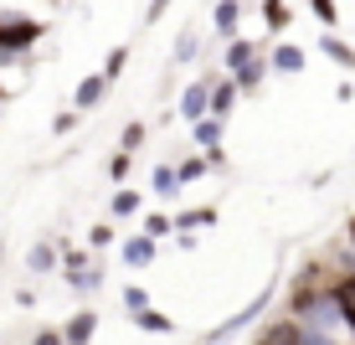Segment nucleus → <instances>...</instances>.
I'll use <instances>...</instances> for the list:
<instances>
[{"mask_svg": "<svg viewBox=\"0 0 355 345\" xmlns=\"http://www.w3.org/2000/svg\"><path fill=\"white\" fill-rule=\"evenodd\" d=\"M42 36H46V21L26 16V10H0V67L21 62Z\"/></svg>", "mask_w": 355, "mask_h": 345, "instance_id": "f257e3e1", "label": "nucleus"}, {"mask_svg": "<svg viewBox=\"0 0 355 345\" xmlns=\"http://www.w3.org/2000/svg\"><path fill=\"white\" fill-rule=\"evenodd\" d=\"M119 258H124V268H155L160 242L150 232H129V237H119Z\"/></svg>", "mask_w": 355, "mask_h": 345, "instance_id": "39448f33", "label": "nucleus"}, {"mask_svg": "<svg viewBox=\"0 0 355 345\" xmlns=\"http://www.w3.org/2000/svg\"><path fill=\"white\" fill-rule=\"evenodd\" d=\"M103 98H108V78L103 72H88V78H78V88H72V108H78V114H93Z\"/></svg>", "mask_w": 355, "mask_h": 345, "instance_id": "1a4fd4ad", "label": "nucleus"}, {"mask_svg": "<svg viewBox=\"0 0 355 345\" xmlns=\"http://www.w3.org/2000/svg\"><path fill=\"white\" fill-rule=\"evenodd\" d=\"M175 6V0H150V6H144V26H155V21H165V10Z\"/></svg>", "mask_w": 355, "mask_h": 345, "instance_id": "473e14b6", "label": "nucleus"}, {"mask_svg": "<svg viewBox=\"0 0 355 345\" xmlns=\"http://www.w3.org/2000/svg\"><path fill=\"white\" fill-rule=\"evenodd\" d=\"M320 57H324V62H335L340 72H355V47L340 31H320Z\"/></svg>", "mask_w": 355, "mask_h": 345, "instance_id": "9b49d317", "label": "nucleus"}, {"mask_svg": "<svg viewBox=\"0 0 355 345\" xmlns=\"http://www.w3.org/2000/svg\"><path fill=\"white\" fill-rule=\"evenodd\" d=\"M31 345H67V340H62V325H42V330L31 335Z\"/></svg>", "mask_w": 355, "mask_h": 345, "instance_id": "2f4dec72", "label": "nucleus"}, {"mask_svg": "<svg viewBox=\"0 0 355 345\" xmlns=\"http://www.w3.org/2000/svg\"><path fill=\"white\" fill-rule=\"evenodd\" d=\"M0 258H6V242H0Z\"/></svg>", "mask_w": 355, "mask_h": 345, "instance_id": "c9c22d12", "label": "nucleus"}, {"mask_svg": "<svg viewBox=\"0 0 355 345\" xmlns=\"http://www.w3.org/2000/svg\"><path fill=\"white\" fill-rule=\"evenodd\" d=\"M129 319H134L139 330H150V335H170V330H175V319H170V314H160L155 304H150V310H134Z\"/></svg>", "mask_w": 355, "mask_h": 345, "instance_id": "393cba45", "label": "nucleus"}, {"mask_svg": "<svg viewBox=\"0 0 355 345\" xmlns=\"http://www.w3.org/2000/svg\"><path fill=\"white\" fill-rule=\"evenodd\" d=\"M201 47H206L201 31H196V26H180V31H175V47H170V67H191L196 57H201Z\"/></svg>", "mask_w": 355, "mask_h": 345, "instance_id": "f8f14e48", "label": "nucleus"}, {"mask_svg": "<svg viewBox=\"0 0 355 345\" xmlns=\"http://www.w3.org/2000/svg\"><path fill=\"white\" fill-rule=\"evenodd\" d=\"M216 206H191V212H175V232H201V227H216Z\"/></svg>", "mask_w": 355, "mask_h": 345, "instance_id": "6ab92c4d", "label": "nucleus"}, {"mask_svg": "<svg viewBox=\"0 0 355 345\" xmlns=\"http://www.w3.org/2000/svg\"><path fill=\"white\" fill-rule=\"evenodd\" d=\"M144 212V191H134V186H114V196H108V217L114 221H134Z\"/></svg>", "mask_w": 355, "mask_h": 345, "instance_id": "ddd939ff", "label": "nucleus"}, {"mask_svg": "<svg viewBox=\"0 0 355 345\" xmlns=\"http://www.w3.org/2000/svg\"><path fill=\"white\" fill-rule=\"evenodd\" d=\"M108 242H114V221H93V227H88V248L103 253Z\"/></svg>", "mask_w": 355, "mask_h": 345, "instance_id": "c756f323", "label": "nucleus"}, {"mask_svg": "<svg viewBox=\"0 0 355 345\" xmlns=\"http://www.w3.org/2000/svg\"><path fill=\"white\" fill-rule=\"evenodd\" d=\"M268 72H278V78H299L304 67H309V52H304L299 42H284V36H273V47H268Z\"/></svg>", "mask_w": 355, "mask_h": 345, "instance_id": "20e7f679", "label": "nucleus"}, {"mask_svg": "<svg viewBox=\"0 0 355 345\" xmlns=\"http://www.w3.org/2000/svg\"><path fill=\"white\" fill-rule=\"evenodd\" d=\"M139 232H150L155 242H165V237H175V217L170 212H139Z\"/></svg>", "mask_w": 355, "mask_h": 345, "instance_id": "4be33fe9", "label": "nucleus"}, {"mask_svg": "<svg viewBox=\"0 0 355 345\" xmlns=\"http://www.w3.org/2000/svg\"><path fill=\"white\" fill-rule=\"evenodd\" d=\"M129 170H134V155H129V150H114V155H108V180H114V186H124Z\"/></svg>", "mask_w": 355, "mask_h": 345, "instance_id": "c85d7f7f", "label": "nucleus"}, {"mask_svg": "<svg viewBox=\"0 0 355 345\" xmlns=\"http://www.w3.org/2000/svg\"><path fill=\"white\" fill-rule=\"evenodd\" d=\"M227 78H232V83H237V93H242V98H252V93H258V88H263V83H268V57H252V62H248V67H237V72H227Z\"/></svg>", "mask_w": 355, "mask_h": 345, "instance_id": "2eb2a0df", "label": "nucleus"}, {"mask_svg": "<svg viewBox=\"0 0 355 345\" xmlns=\"http://www.w3.org/2000/svg\"><path fill=\"white\" fill-rule=\"evenodd\" d=\"M57 248H62V268L57 274H78V268L93 263V248H72V242H57Z\"/></svg>", "mask_w": 355, "mask_h": 345, "instance_id": "bb28decb", "label": "nucleus"}, {"mask_svg": "<svg viewBox=\"0 0 355 345\" xmlns=\"http://www.w3.org/2000/svg\"><path fill=\"white\" fill-rule=\"evenodd\" d=\"M129 52H134V47H129V42H119V47H108V57H103V67H98V72H103V78H108V88H114V83H119V78H124V67H129Z\"/></svg>", "mask_w": 355, "mask_h": 345, "instance_id": "5701e85b", "label": "nucleus"}, {"mask_svg": "<svg viewBox=\"0 0 355 345\" xmlns=\"http://www.w3.org/2000/svg\"><path fill=\"white\" fill-rule=\"evenodd\" d=\"M211 78H216V72H201V78H191L186 88H180L175 119H186V124H196L201 114H211Z\"/></svg>", "mask_w": 355, "mask_h": 345, "instance_id": "7ed1b4c3", "label": "nucleus"}, {"mask_svg": "<svg viewBox=\"0 0 355 345\" xmlns=\"http://www.w3.org/2000/svg\"><path fill=\"white\" fill-rule=\"evenodd\" d=\"M206 160H211V170H227V150L216 144V150H206Z\"/></svg>", "mask_w": 355, "mask_h": 345, "instance_id": "72a5a7b5", "label": "nucleus"}, {"mask_svg": "<svg viewBox=\"0 0 355 345\" xmlns=\"http://www.w3.org/2000/svg\"><path fill=\"white\" fill-rule=\"evenodd\" d=\"M78 119H83V114H78V108H62V114H57V119H52V134H57V140H67V134H72V129H78Z\"/></svg>", "mask_w": 355, "mask_h": 345, "instance_id": "7c9ffc66", "label": "nucleus"}, {"mask_svg": "<svg viewBox=\"0 0 355 345\" xmlns=\"http://www.w3.org/2000/svg\"><path fill=\"white\" fill-rule=\"evenodd\" d=\"M345 248H350V253H355V217H350V221H345Z\"/></svg>", "mask_w": 355, "mask_h": 345, "instance_id": "f704fd0d", "label": "nucleus"}, {"mask_svg": "<svg viewBox=\"0 0 355 345\" xmlns=\"http://www.w3.org/2000/svg\"><path fill=\"white\" fill-rule=\"evenodd\" d=\"M216 144H227V119H216V114H201L191 124V150H216Z\"/></svg>", "mask_w": 355, "mask_h": 345, "instance_id": "423d86ee", "label": "nucleus"}, {"mask_svg": "<svg viewBox=\"0 0 355 345\" xmlns=\"http://www.w3.org/2000/svg\"><path fill=\"white\" fill-rule=\"evenodd\" d=\"M119 299H124V310L134 314V310H150V289H144V283H124V289H119Z\"/></svg>", "mask_w": 355, "mask_h": 345, "instance_id": "cd10ccee", "label": "nucleus"}, {"mask_svg": "<svg viewBox=\"0 0 355 345\" xmlns=\"http://www.w3.org/2000/svg\"><path fill=\"white\" fill-rule=\"evenodd\" d=\"M237 83H232L227 78V72H216V78H211V114L216 119H232V108H237Z\"/></svg>", "mask_w": 355, "mask_h": 345, "instance_id": "dca6fc26", "label": "nucleus"}, {"mask_svg": "<svg viewBox=\"0 0 355 345\" xmlns=\"http://www.w3.org/2000/svg\"><path fill=\"white\" fill-rule=\"evenodd\" d=\"M144 140H150V124H144V119H129V124L119 129V144H114V150H129V155H139V150H144Z\"/></svg>", "mask_w": 355, "mask_h": 345, "instance_id": "b1692460", "label": "nucleus"}, {"mask_svg": "<svg viewBox=\"0 0 355 345\" xmlns=\"http://www.w3.org/2000/svg\"><path fill=\"white\" fill-rule=\"evenodd\" d=\"M150 186H155V196H165V201H175L180 191V176H175V160H155V170H150Z\"/></svg>", "mask_w": 355, "mask_h": 345, "instance_id": "f3484780", "label": "nucleus"}, {"mask_svg": "<svg viewBox=\"0 0 355 345\" xmlns=\"http://www.w3.org/2000/svg\"><path fill=\"white\" fill-rule=\"evenodd\" d=\"M252 57H263V47L252 42V36H232V42H222V72H237V67H248Z\"/></svg>", "mask_w": 355, "mask_h": 345, "instance_id": "9d476101", "label": "nucleus"}, {"mask_svg": "<svg viewBox=\"0 0 355 345\" xmlns=\"http://www.w3.org/2000/svg\"><path fill=\"white\" fill-rule=\"evenodd\" d=\"M206 170H211V160H206L201 150H191V155H180V160H175V176H180V186H196V180L206 176Z\"/></svg>", "mask_w": 355, "mask_h": 345, "instance_id": "412c9836", "label": "nucleus"}, {"mask_svg": "<svg viewBox=\"0 0 355 345\" xmlns=\"http://www.w3.org/2000/svg\"><path fill=\"white\" fill-rule=\"evenodd\" d=\"M93 335H98V310H78L62 325V340L67 345H93Z\"/></svg>", "mask_w": 355, "mask_h": 345, "instance_id": "4468645a", "label": "nucleus"}, {"mask_svg": "<svg viewBox=\"0 0 355 345\" xmlns=\"http://www.w3.org/2000/svg\"><path fill=\"white\" fill-rule=\"evenodd\" d=\"M314 21H320V31H340V0H309Z\"/></svg>", "mask_w": 355, "mask_h": 345, "instance_id": "a878e982", "label": "nucleus"}, {"mask_svg": "<svg viewBox=\"0 0 355 345\" xmlns=\"http://www.w3.org/2000/svg\"><path fill=\"white\" fill-rule=\"evenodd\" d=\"M62 278H67L72 294H98V289H103V263H88V268H78V274H62Z\"/></svg>", "mask_w": 355, "mask_h": 345, "instance_id": "aec40b11", "label": "nucleus"}, {"mask_svg": "<svg viewBox=\"0 0 355 345\" xmlns=\"http://www.w3.org/2000/svg\"><path fill=\"white\" fill-rule=\"evenodd\" d=\"M242 26V0H211V36L216 42H232Z\"/></svg>", "mask_w": 355, "mask_h": 345, "instance_id": "6e6552de", "label": "nucleus"}, {"mask_svg": "<svg viewBox=\"0 0 355 345\" xmlns=\"http://www.w3.org/2000/svg\"><path fill=\"white\" fill-rule=\"evenodd\" d=\"M273 294H278V283H263V289L252 294V299L242 304L237 314H227V319H222V325H216V330H211V335H206V340H211V345H222L227 335H237V330H248L252 319H263V310H268V304H273Z\"/></svg>", "mask_w": 355, "mask_h": 345, "instance_id": "f03ea898", "label": "nucleus"}, {"mask_svg": "<svg viewBox=\"0 0 355 345\" xmlns=\"http://www.w3.org/2000/svg\"><path fill=\"white\" fill-rule=\"evenodd\" d=\"M57 268H62V248H57V237L31 242V253H26V274H31V278H42V274H57Z\"/></svg>", "mask_w": 355, "mask_h": 345, "instance_id": "0eeeda50", "label": "nucleus"}, {"mask_svg": "<svg viewBox=\"0 0 355 345\" xmlns=\"http://www.w3.org/2000/svg\"><path fill=\"white\" fill-rule=\"evenodd\" d=\"M263 26H268V36H284V31L293 26L288 0H263Z\"/></svg>", "mask_w": 355, "mask_h": 345, "instance_id": "a211bd4d", "label": "nucleus"}]
</instances>
